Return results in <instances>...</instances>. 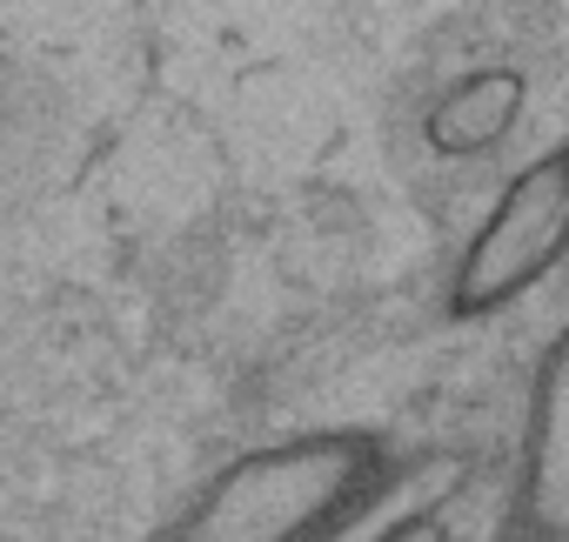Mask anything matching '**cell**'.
Returning a JSON list of instances; mask_svg holds the SVG:
<instances>
[{
	"mask_svg": "<svg viewBox=\"0 0 569 542\" xmlns=\"http://www.w3.org/2000/svg\"><path fill=\"white\" fill-rule=\"evenodd\" d=\"M389 482L396 455L369 429L261 442L208 475L154 542H342Z\"/></svg>",
	"mask_w": 569,
	"mask_h": 542,
	"instance_id": "1",
	"label": "cell"
},
{
	"mask_svg": "<svg viewBox=\"0 0 569 542\" xmlns=\"http://www.w3.org/2000/svg\"><path fill=\"white\" fill-rule=\"evenodd\" d=\"M562 261H569V141L502 181L496 208L482 214V228L456 261L449 315L456 322L502 315L509 302L542 289Z\"/></svg>",
	"mask_w": 569,
	"mask_h": 542,
	"instance_id": "2",
	"label": "cell"
},
{
	"mask_svg": "<svg viewBox=\"0 0 569 542\" xmlns=\"http://www.w3.org/2000/svg\"><path fill=\"white\" fill-rule=\"evenodd\" d=\"M522 114V74L509 68H482V74H462L436 108H429V148L449 154V161H469V154H489Z\"/></svg>",
	"mask_w": 569,
	"mask_h": 542,
	"instance_id": "3",
	"label": "cell"
},
{
	"mask_svg": "<svg viewBox=\"0 0 569 542\" xmlns=\"http://www.w3.org/2000/svg\"><path fill=\"white\" fill-rule=\"evenodd\" d=\"M369 542H449V522L442 515H402L396 529H376Z\"/></svg>",
	"mask_w": 569,
	"mask_h": 542,
	"instance_id": "4",
	"label": "cell"
}]
</instances>
